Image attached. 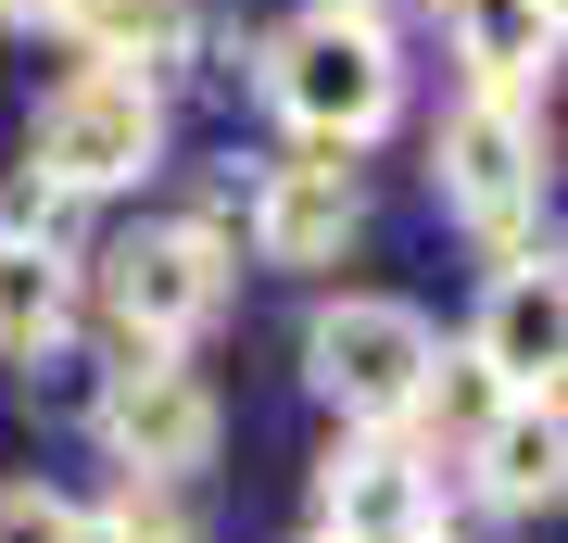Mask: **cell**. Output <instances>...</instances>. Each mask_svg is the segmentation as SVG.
I'll return each instance as SVG.
<instances>
[{
	"label": "cell",
	"instance_id": "cell-4",
	"mask_svg": "<svg viewBox=\"0 0 568 543\" xmlns=\"http://www.w3.org/2000/svg\"><path fill=\"white\" fill-rule=\"evenodd\" d=\"M227 291H241V241H227V215H152V228H126V241L102 253V316H114L126 354L203 342V329L227 316Z\"/></svg>",
	"mask_w": 568,
	"mask_h": 543
},
{
	"label": "cell",
	"instance_id": "cell-16",
	"mask_svg": "<svg viewBox=\"0 0 568 543\" xmlns=\"http://www.w3.org/2000/svg\"><path fill=\"white\" fill-rule=\"evenodd\" d=\"M0 543H89V519L51 481H13V493H0Z\"/></svg>",
	"mask_w": 568,
	"mask_h": 543
},
{
	"label": "cell",
	"instance_id": "cell-18",
	"mask_svg": "<svg viewBox=\"0 0 568 543\" xmlns=\"http://www.w3.org/2000/svg\"><path fill=\"white\" fill-rule=\"evenodd\" d=\"M429 543H455V531H429Z\"/></svg>",
	"mask_w": 568,
	"mask_h": 543
},
{
	"label": "cell",
	"instance_id": "cell-2",
	"mask_svg": "<svg viewBox=\"0 0 568 543\" xmlns=\"http://www.w3.org/2000/svg\"><path fill=\"white\" fill-rule=\"evenodd\" d=\"M429 190L493 253H544V101L530 89H467L429 127Z\"/></svg>",
	"mask_w": 568,
	"mask_h": 543
},
{
	"label": "cell",
	"instance_id": "cell-15",
	"mask_svg": "<svg viewBox=\"0 0 568 543\" xmlns=\"http://www.w3.org/2000/svg\"><path fill=\"white\" fill-rule=\"evenodd\" d=\"M89 543H215V531L190 519L164 481H126V493H114V519H89Z\"/></svg>",
	"mask_w": 568,
	"mask_h": 543
},
{
	"label": "cell",
	"instance_id": "cell-17",
	"mask_svg": "<svg viewBox=\"0 0 568 543\" xmlns=\"http://www.w3.org/2000/svg\"><path fill=\"white\" fill-rule=\"evenodd\" d=\"M0 26H13V39H39V26H63V0H0Z\"/></svg>",
	"mask_w": 568,
	"mask_h": 543
},
{
	"label": "cell",
	"instance_id": "cell-8",
	"mask_svg": "<svg viewBox=\"0 0 568 543\" xmlns=\"http://www.w3.org/2000/svg\"><path fill=\"white\" fill-rule=\"evenodd\" d=\"M429 531H443V481L417 443L354 430L316 455V543H429Z\"/></svg>",
	"mask_w": 568,
	"mask_h": 543
},
{
	"label": "cell",
	"instance_id": "cell-14",
	"mask_svg": "<svg viewBox=\"0 0 568 543\" xmlns=\"http://www.w3.org/2000/svg\"><path fill=\"white\" fill-rule=\"evenodd\" d=\"M0 241H26V253H77V202H63L39 164H13V178H0Z\"/></svg>",
	"mask_w": 568,
	"mask_h": 543
},
{
	"label": "cell",
	"instance_id": "cell-12",
	"mask_svg": "<svg viewBox=\"0 0 568 543\" xmlns=\"http://www.w3.org/2000/svg\"><path fill=\"white\" fill-rule=\"evenodd\" d=\"M556 0H455V63L467 89H544L556 77Z\"/></svg>",
	"mask_w": 568,
	"mask_h": 543
},
{
	"label": "cell",
	"instance_id": "cell-11",
	"mask_svg": "<svg viewBox=\"0 0 568 543\" xmlns=\"http://www.w3.org/2000/svg\"><path fill=\"white\" fill-rule=\"evenodd\" d=\"M63 39L126 77H178L203 51V0H63Z\"/></svg>",
	"mask_w": 568,
	"mask_h": 543
},
{
	"label": "cell",
	"instance_id": "cell-7",
	"mask_svg": "<svg viewBox=\"0 0 568 543\" xmlns=\"http://www.w3.org/2000/svg\"><path fill=\"white\" fill-rule=\"evenodd\" d=\"M354 228H366L354 152H304V140L265 164V178H253V202H241V241H253V265H291V279L342 265V253H354Z\"/></svg>",
	"mask_w": 568,
	"mask_h": 543
},
{
	"label": "cell",
	"instance_id": "cell-1",
	"mask_svg": "<svg viewBox=\"0 0 568 543\" xmlns=\"http://www.w3.org/2000/svg\"><path fill=\"white\" fill-rule=\"evenodd\" d=\"M253 77H265V114L304 152H366V140L405 127V39H392V26L304 13V26H278V39H253Z\"/></svg>",
	"mask_w": 568,
	"mask_h": 543
},
{
	"label": "cell",
	"instance_id": "cell-9",
	"mask_svg": "<svg viewBox=\"0 0 568 543\" xmlns=\"http://www.w3.org/2000/svg\"><path fill=\"white\" fill-rule=\"evenodd\" d=\"M556 354H568L556 241H544V253H493V291H480V329H467V366H480L493 392H556Z\"/></svg>",
	"mask_w": 568,
	"mask_h": 543
},
{
	"label": "cell",
	"instance_id": "cell-13",
	"mask_svg": "<svg viewBox=\"0 0 568 543\" xmlns=\"http://www.w3.org/2000/svg\"><path fill=\"white\" fill-rule=\"evenodd\" d=\"M63 329H77V253H26V241H0V354L39 366Z\"/></svg>",
	"mask_w": 568,
	"mask_h": 543
},
{
	"label": "cell",
	"instance_id": "cell-5",
	"mask_svg": "<svg viewBox=\"0 0 568 543\" xmlns=\"http://www.w3.org/2000/svg\"><path fill=\"white\" fill-rule=\"evenodd\" d=\"M26 164L63 190V202H114L164 164V77H126V63H77L39 127H26Z\"/></svg>",
	"mask_w": 568,
	"mask_h": 543
},
{
	"label": "cell",
	"instance_id": "cell-10",
	"mask_svg": "<svg viewBox=\"0 0 568 543\" xmlns=\"http://www.w3.org/2000/svg\"><path fill=\"white\" fill-rule=\"evenodd\" d=\"M467 467H480L493 505H518V519H544L556 481H568V443H556V392H493L480 430H467Z\"/></svg>",
	"mask_w": 568,
	"mask_h": 543
},
{
	"label": "cell",
	"instance_id": "cell-6",
	"mask_svg": "<svg viewBox=\"0 0 568 543\" xmlns=\"http://www.w3.org/2000/svg\"><path fill=\"white\" fill-rule=\"evenodd\" d=\"M102 443H114V467L126 481H203L215 467V443H227V404L190 380L178 354H126L114 380H102Z\"/></svg>",
	"mask_w": 568,
	"mask_h": 543
},
{
	"label": "cell",
	"instance_id": "cell-3",
	"mask_svg": "<svg viewBox=\"0 0 568 543\" xmlns=\"http://www.w3.org/2000/svg\"><path fill=\"white\" fill-rule=\"evenodd\" d=\"M304 380L342 430H405L417 392L443 380V329L405 291H328L304 316Z\"/></svg>",
	"mask_w": 568,
	"mask_h": 543
}]
</instances>
